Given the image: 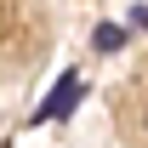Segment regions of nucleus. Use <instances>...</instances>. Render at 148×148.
Instances as JSON below:
<instances>
[{
  "label": "nucleus",
  "mask_w": 148,
  "mask_h": 148,
  "mask_svg": "<svg viewBox=\"0 0 148 148\" xmlns=\"http://www.w3.org/2000/svg\"><path fill=\"white\" fill-rule=\"evenodd\" d=\"M74 103H80V74H63V80H57L51 86V97H46V103H40V125H46V120H63V114H74Z\"/></svg>",
  "instance_id": "f257e3e1"
},
{
  "label": "nucleus",
  "mask_w": 148,
  "mask_h": 148,
  "mask_svg": "<svg viewBox=\"0 0 148 148\" xmlns=\"http://www.w3.org/2000/svg\"><path fill=\"white\" fill-rule=\"evenodd\" d=\"M114 46H125V29L103 23V29H97V51H114Z\"/></svg>",
  "instance_id": "f03ea898"
}]
</instances>
